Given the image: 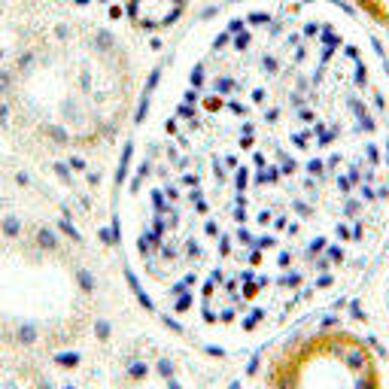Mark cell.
<instances>
[{"instance_id":"obj_2","label":"cell","mask_w":389,"mask_h":389,"mask_svg":"<svg viewBox=\"0 0 389 389\" xmlns=\"http://www.w3.org/2000/svg\"><path fill=\"white\" fill-rule=\"evenodd\" d=\"M268 389H383V371L365 338L347 328H316L271 359Z\"/></svg>"},{"instance_id":"obj_1","label":"cell","mask_w":389,"mask_h":389,"mask_svg":"<svg viewBox=\"0 0 389 389\" xmlns=\"http://www.w3.org/2000/svg\"><path fill=\"white\" fill-rule=\"evenodd\" d=\"M389 219V85L338 16L271 4L189 55L128 189V253L201 335L256 338L347 283Z\"/></svg>"},{"instance_id":"obj_3","label":"cell","mask_w":389,"mask_h":389,"mask_svg":"<svg viewBox=\"0 0 389 389\" xmlns=\"http://www.w3.org/2000/svg\"><path fill=\"white\" fill-rule=\"evenodd\" d=\"M353 4H356L371 21L389 28V0H353Z\"/></svg>"},{"instance_id":"obj_4","label":"cell","mask_w":389,"mask_h":389,"mask_svg":"<svg viewBox=\"0 0 389 389\" xmlns=\"http://www.w3.org/2000/svg\"><path fill=\"white\" fill-rule=\"evenodd\" d=\"M383 307H386V319H389V283H386V292H383Z\"/></svg>"}]
</instances>
